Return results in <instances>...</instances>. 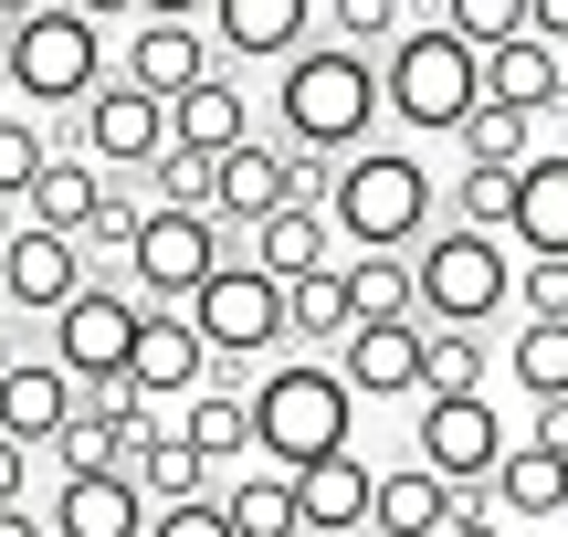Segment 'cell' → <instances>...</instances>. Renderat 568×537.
<instances>
[{
    "mask_svg": "<svg viewBox=\"0 0 568 537\" xmlns=\"http://www.w3.org/2000/svg\"><path fill=\"white\" fill-rule=\"evenodd\" d=\"M274 116H284V148L347 169L368 148V126L389 116L379 105V63H358L347 42H305V53L284 63V84H274Z\"/></svg>",
    "mask_w": 568,
    "mask_h": 537,
    "instance_id": "6da1fadb",
    "label": "cell"
},
{
    "mask_svg": "<svg viewBox=\"0 0 568 537\" xmlns=\"http://www.w3.org/2000/svg\"><path fill=\"white\" fill-rule=\"evenodd\" d=\"M347 412H358V391L337 379V358H274L253 379V454L274 475H316L347 454Z\"/></svg>",
    "mask_w": 568,
    "mask_h": 537,
    "instance_id": "7a4b0ae2",
    "label": "cell"
},
{
    "mask_svg": "<svg viewBox=\"0 0 568 537\" xmlns=\"http://www.w3.org/2000/svg\"><path fill=\"white\" fill-rule=\"evenodd\" d=\"M326 222H337V243H358V253L432 243V169L410 159V148H358V159L326 180Z\"/></svg>",
    "mask_w": 568,
    "mask_h": 537,
    "instance_id": "3957f363",
    "label": "cell"
},
{
    "mask_svg": "<svg viewBox=\"0 0 568 537\" xmlns=\"http://www.w3.org/2000/svg\"><path fill=\"white\" fill-rule=\"evenodd\" d=\"M379 105L410 126V138H464V116L485 105V63H474L464 42L443 32V11H432V21H410V32H400V53L379 63Z\"/></svg>",
    "mask_w": 568,
    "mask_h": 537,
    "instance_id": "277c9868",
    "label": "cell"
},
{
    "mask_svg": "<svg viewBox=\"0 0 568 537\" xmlns=\"http://www.w3.org/2000/svg\"><path fill=\"white\" fill-rule=\"evenodd\" d=\"M11 84L21 105H42V116H84L105 84V42H95V11H74V0H32L11 32Z\"/></svg>",
    "mask_w": 568,
    "mask_h": 537,
    "instance_id": "5b68a950",
    "label": "cell"
},
{
    "mask_svg": "<svg viewBox=\"0 0 568 537\" xmlns=\"http://www.w3.org/2000/svg\"><path fill=\"white\" fill-rule=\"evenodd\" d=\"M410 285H422V327L485 337L495 316L516 306V253L495 243V232H464V222H443L422 253H410Z\"/></svg>",
    "mask_w": 568,
    "mask_h": 537,
    "instance_id": "8992f818",
    "label": "cell"
},
{
    "mask_svg": "<svg viewBox=\"0 0 568 537\" xmlns=\"http://www.w3.org/2000/svg\"><path fill=\"white\" fill-rule=\"evenodd\" d=\"M159 148H169V105L138 95L126 74L95 84V105L53 126V159H95L105 180H148V169H159Z\"/></svg>",
    "mask_w": 568,
    "mask_h": 537,
    "instance_id": "52a82bcc",
    "label": "cell"
},
{
    "mask_svg": "<svg viewBox=\"0 0 568 537\" xmlns=\"http://www.w3.org/2000/svg\"><path fill=\"white\" fill-rule=\"evenodd\" d=\"M190 327L211 337V358H264V348H295V316H284V285L253 253H232L201 295H190Z\"/></svg>",
    "mask_w": 568,
    "mask_h": 537,
    "instance_id": "ba28073f",
    "label": "cell"
},
{
    "mask_svg": "<svg viewBox=\"0 0 568 537\" xmlns=\"http://www.w3.org/2000/svg\"><path fill=\"white\" fill-rule=\"evenodd\" d=\"M506 454H516V433H506V412L485 391L474 401H422V422H410V464H432L453 496H485Z\"/></svg>",
    "mask_w": 568,
    "mask_h": 537,
    "instance_id": "9c48e42d",
    "label": "cell"
},
{
    "mask_svg": "<svg viewBox=\"0 0 568 537\" xmlns=\"http://www.w3.org/2000/svg\"><path fill=\"white\" fill-rule=\"evenodd\" d=\"M222 264H232V232L211 222V211H148L138 253H126L138 295H148V306H180V316H190V295H201Z\"/></svg>",
    "mask_w": 568,
    "mask_h": 537,
    "instance_id": "30bf717a",
    "label": "cell"
},
{
    "mask_svg": "<svg viewBox=\"0 0 568 537\" xmlns=\"http://www.w3.org/2000/svg\"><path fill=\"white\" fill-rule=\"evenodd\" d=\"M138 327H148V306H138V295L84 285L74 306L53 316V369L74 379V391H105V379H126V369H138Z\"/></svg>",
    "mask_w": 568,
    "mask_h": 537,
    "instance_id": "8fae6325",
    "label": "cell"
},
{
    "mask_svg": "<svg viewBox=\"0 0 568 537\" xmlns=\"http://www.w3.org/2000/svg\"><path fill=\"white\" fill-rule=\"evenodd\" d=\"M95 285L84 274V243H63V232H11V253H0V295H11V316H63L74 295Z\"/></svg>",
    "mask_w": 568,
    "mask_h": 537,
    "instance_id": "7c38bea8",
    "label": "cell"
},
{
    "mask_svg": "<svg viewBox=\"0 0 568 537\" xmlns=\"http://www.w3.org/2000/svg\"><path fill=\"white\" fill-rule=\"evenodd\" d=\"M138 401L148 412H169V401H201L211 391V337L190 327L180 306H148V327H138Z\"/></svg>",
    "mask_w": 568,
    "mask_h": 537,
    "instance_id": "4fadbf2b",
    "label": "cell"
},
{
    "mask_svg": "<svg viewBox=\"0 0 568 537\" xmlns=\"http://www.w3.org/2000/svg\"><path fill=\"white\" fill-rule=\"evenodd\" d=\"M126 84L159 95V105H180L190 84H211V32H201L190 11H148L138 42H126Z\"/></svg>",
    "mask_w": 568,
    "mask_h": 537,
    "instance_id": "5bb4252c",
    "label": "cell"
},
{
    "mask_svg": "<svg viewBox=\"0 0 568 537\" xmlns=\"http://www.w3.org/2000/svg\"><path fill=\"white\" fill-rule=\"evenodd\" d=\"M84 412V391L53 369V358H0V433L32 454V443H63V422Z\"/></svg>",
    "mask_w": 568,
    "mask_h": 537,
    "instance_id": "9a60e30c",
    "label": "cell"
},
{
    "mask_svg": "<svg viewBox=\"0 0 568 537\" xmlns=\"http://www.w3.org/2000/svg\"><path fill=\"white\" fill-rule=\"evenodd\" d=\"M485 496H453L432 464H400V475H379V506H368V537H453Z\"/></svg>",
    "mask_w": 568,
    "mask_h": 537,
    "instance_id": "2e32d148",
    "label": "cell"
},
{
    "mask_svg": "<svg viewBox=\"0 0 568 537\" xmlns=\"http://www.w3.org/2000/svg\"><path fill=\"white\" fill-rule=\"evenodd\" d=\"M527 264H568V148H537L516 169V232H506Z\"/></svg>",
    "mask_w": 568,
    "mask_h": 537,
    "instance_id": "e0dca14e",
    "label": "cell"
},
{
    "mask_svg": "<svg viewBox=\"0 0 568 537\" xmlns=\"http://www.w3.org/2000/svg\"><path fill=\"white\" fill-rule=\"evenodd\" d=\"M159 506L138 496V475H63L53 496V537H148Z\"/></svg>",
    "mask_w": 568,
    "mask_h": 537,
    "instance_id": "ac0fdd59",
    "label": "cell"
},
{
    "mask_svg": "<svg viewBox=\"0 0 568 537\" xmlns=\"http://www.w3.org/2000/svg\"><path fill=\"white\" fill-rule=\"evenodd\" d=\"M211 42H222V53H243V63H295L305 42H316V11H305V0H222V11H211Z\"/></svg>",
    "mask_w": 568,
    "mask_h": 537,
    "instance_id": "d6986e66",
    "label": "cell"
},
{
    "mask_svg": "<svg viewBox=\"0 0 568 537\" xmlns=\"http://www.w3.org/2000/svg\"><path fill=\"white\" fill-rule=\"evenodd\" d=\"M337 379L358 401H422V327H358L337 348Z\"/></svg>",
    "mask_w": 568,
    "mask_h": 537,
    "instance_id": "ffe728a7",
    "label": "cell"
},
{
    "mask_svg": "<svg viewBox=\"0 0 568 537\" xmlns=\"http://www.w3.org/2000/svg\"><path fill=\"white\" fill-rule=\"evenodd\" d=\"M169 148H201V159H232V148H253V105H243V84H232V74L190 84V95L169 105Z\"/></svg>",
    "mask_w": 568,
    "mask_h": 537,
    "instance_id": "44dd1931",
    "label": "cell"
},
{
    "mask_svg": "<svg viewBox=\"0 0 568 537\" xmlns=\"http://www.w3.org/2000/svg\"><path fill=\"white\" fill-rule=\"evenodd\" d=\"M295 506H305V537H358L368 506H379V475H368L358 454L316 464V475H295Z\"/></svg>",
    "mask_w": 568,
    "mask_h": 537,
    "instance_id": "7402d4cb",
    "label": "cell"
},
{
    "mask_svg": "<svg viewBox=\"0 0 568 537\" xmlns=\"http://www.w3.org/2000/svg\"><path fill=\"white\" fill-rule=\"evenodd\" d=\"M95 211H105V169H95V159H53V169L32 180V201H21V222L84 243V232H95Z\"/></svg>",
    "mask_w": 568,
    "mask_h": 537,
    "instance_id": "603a6c76",
    "label": "cell"
},
{
    "mask_svg": "<svg viewBox=\"0 0 568 537\" xmlns=\"http://www.w3.org/2000/svg\"><path fill=\"white\" fill-rule=\"evenodd\" d=\"M485 506H495V517H516V527H548V517H568V464H558V454H537V443H516V454L495 464Z\"/></svg>",
    "mask_w": 568,
    "mask_h": 537,
    "instance_id": "cb8c5ba5",
    "label": "cell"
},
{
    "mask_svg": "<svg viewBox=\"0 0 568 537\" xmlns=\"http://www.w3.org/2000/svg\"><path fill=\"white\" fill-rule=\"evenodd\" d=\"M485 95L495 105H516V116H558L568 105V53H548V42H506V53L485 63Z\"/></svg>",
    "mask_w": 568,
    "mask_h": 537,
    "instance_id": "d4e9b609",
    "label": "cell"
},
{
    "mask_svg": "<svg viewBox=\"0 0 568 537\" xmlns=\"http://www.w3.org/2000/svg\"><path fill=\"white\" fill-rule=\"evenodd\" d=\"M253 264H264L274 285H305V274L347 264V253H337V222H326V211H274V222L253 232Z\"/></svg>",
    "mask_w": 568,
    "mask_h": 537,
    "instance_id": "484cf974",
    "label": "cell"
},
{
    "mask_svg": "<svg viewBox=\"0 0 568 537\" xmlns=\"http://www.w3.org/2000/svg\"><path fill=\"white\" fill-rule=\"evenodd\" d=\"M347 306H358V327H422L410 253H347Z\"/></svg>",
    "mask_w": 568,
    "mask_h": 537,
    "instance_id": "4316f807",
    "label": "cell"
},
{
    "mask_svg": "<svg viewBox=\"0 0 568 537\" xmlns=\"http://www.w3.org/2000/svg\"><path fill=\"white\" fill-rule=\"evenodd\" d=\"M180 443L201 464H243L253 454V391H222V379H211L201 401H180Z\"/></svg>",
    "mask_w": 568,
    "mask_h": 537,
    "instance_id": "83f0119b",
    "label": "cell"
},
{
    "mask_svg": "<svg viewBox=\"0 0 568 537\" xmlns=\"http://www.w3.org/2000/svg\"><path fill=\"white\" fill-rule=\"evenodd\" d=\"M222 517H232V537H305V506H295V475H232L222 485Z\"/></svg>",
    "mask_w": 568,
    "mask_h": 537,
    "instance_id": "f1b7e54d",
    "label": "cell"
},
{
    "mask_svg": "<svg viewBox=\"0 0 568 537\" xmlns=\"http://www.w3.org/2000/svg\"><path fill=\"white\" fill-rule=\"evenodd\" d=\"M284 316H295V348H347L358 337V306H347V264L284 285Z\"/></svg>",
    "mask_w": 568,
    "mask_h": 537,
    "instance_id": "f546056e",
    "label": "cell"
},
{
    "mask_svg": "<svg viewBox=\"0 0 568 537\" xmlns=\"http://www.w3.org/2000/svg\"><path fill=\"white\" fill-rule=\"evenodd\" d=\"M148 211H211V222H222V159H201V148H159V169H148Z\"/></svg>",
    "mask_w": 568,
    "mask_h": 537,
    "instance_id": "4dcf8cb0",
    "label": "cell"
},
{
    "mask_svg": "<svg viewBox=\"0 0 568 537\" xmlns=\"http://www.w3.org/2000/svg\"><path fill=\"white\" fill-rule=\"evenodd\" d=\"M126 475H138V496H148V506H201V496H211V464L190 454L180 433H159L138 464H126Z\"/></svg>",
    "mask_w": 568,
    "mask_h": 537,
    "instance_id": "1f68e13d",
    "label": "cell"
},
{
    "mask_svg": "<svg viewBox=\"0 0 568 537\" xmlns=\"http://www.w3.org/2000/svg\"><path fill=\"white\" fill-rule=\"evenodd\" d=\"M537 159V116H516V105H474L464 116V169H527Z\"/></svg>",
    "mask_w": 568,
    "mask_h": 537,
    "instance_id": "d6a6232c",
    "label": "cell"
},
{
    "mask_svg": "<svg viewBox=\"0 0 568 537\" xmlns=\"http://www.w3.org/2000/svg\"><path fill=\"white\" fill-rule=\"evenodd\" d=\"M485 369H495V358H485V337L422 327V391H432V401H474V391H485Z\"/></svg>",
    "mask_w": 568,
    "mask_h": 537,
    "instance_id": "836d02e7",
    "label": "cell"
},
{
    "mask_svg": "<svg viewBox=\"0 0 568 537\" xmlns=\"http://www.w3.org/2000/svg\"><path fill=\"white\" fill-rule=\"evenodd\" d=\"M443 32L464 42L474 63H495L506 42H527V0H443Z\"/></svg>",
    "mask_w": 568,
    "mask_h": 537,
    "instance_id": "e575fe53",
    "label": "cell"
},
{
    "mask_svg": "<svg viewBox=\"0 0 568 537\" xmlns=\"http://www.w3.org/2000/svg\"><path fill=\"white\" fill-rule=\"evenodd\" d=\"M326 21H337L326 42H347L358 63H389V53H400V32H410V11H400V0H337Z\"/></svg>",
    "mask_w": 568,
    "mask_h": 537,
    "instance_id": "d590c367",
    "label": "cell"
},
{
    "mask_svg": "<svg viewBox=\"0 0 568 537\" xmlns=\"http://www.w3.org/2000/svg\"><path fill=\"white\" fill-rule=\"evenodd\" d=\"M453 222L506 243L516 232V169H464V180H453Z\"/></svg>",
    "mask_w": 568,
    "mask_h": 537,
    "instance_id": "8d00e7d4",
    "label": "cell"
},
{
    "mask_svg": "<svg viewBox=\"0 0 568 537\" xmlns=\"http://www.w3.org/2000/svg\"><path fill=\"white\" fill-rule=\"evenodd\" d=\"M42 169H53V126H32V116L0 105V201H32Z\"/></svg>",
    "mask_w": 568,
    "mask_h": 537,
    "instance_id": "74e56055",
    "label": "cell"
},
{
    "mask_svg": "<svg viewBox=\"0 0 568 537\" xmlns=\"http://www.w3.org/2000/svg\"><path fill=\"white\" fill-rule=\"evenodd\" d=\"M516 391L568 401V327H516Z\"/></svg>",
    "mask_w": 568,
    "mask_h": 537,
    "instance_id": "f35d334b",
    "label": "cell"
},
{
    "mask_svg": "<svg viewBox=\"0 0 568 537\" xmlns=\"http://www.w3.org/2000/svg\"><path fill=\"white\" fill-rule=\"evenodd\" d=\"M138 232H148V201L126 180H105V211H95V232H84V253H138Z\"/></svg>",
    "mask_w": 568,
    "mask_h": 537,
    "instance_id": "ab89813d",
    "label": "cell"
},
{
    "mask_svg": "<svg viewBox=\"0 0 568 537\" xmlns=\"http://www.w3.org/2000/svg\"><path fill=\"white\" fill-rule=\"evenodd\" d=\"M516 316L527 327H568V264H516Z\"/></svg>",
    "mask_w": 568,
    "mask_h": 537,
    "instance_id": "60d3db41",
    "label": "cell"
},
{
    "mask_svg": "<svg viewBox=\"0 0 568 537\" xmlns=\"http://www.w3.org/2000/svg\"><path fill=\"white\" fill-rule=\"evenodd\" d=\"M148 537H232V517H222V496H201V506H159Z\"/></svg>",
    "mask_w": 568,
    "mask_h": 537,
    "instance_id": "b9f144b4",
    "label": "cell"
},
{
    "mask_svg": "<svg viewBox=\"0 0 568 537\" xmlns=\"http://www.w3.org/2000/svg\"><path fill=\"white\" fill-rule=\"evenodd\" d=\"M527 443H537V454H558V464H568V401H537V422H527Z\"/></svg>",
    "mask_w": 568,
    "mask_h": 537,
    "instance_id": "7bdbcfd3",
    "label": "cell"
},
{
    "mask_svg": "<svg viewBox=\"0 0 568 537\" xmlns=\"http://www.w3.org/2000/svg\"><path fill=\"white\" fill-rule=\"evenodd\" d=\"M21 475H32V454H21V443L0 433V506H21Z\"/></svg>",
    "mask_w": 568,
    "mask_h": 537,
    "instance_id": "ee69618b",
    "label": "cell"
},
{
    "mask_svg": "<svg viewBox=\"0 0 568 537\" xmlns=\"http://www.w3.org/2000/svg\"><path fill=\"white\" fill-rule=\"evenodd\" d=\"M0 537H53V527H42L32 506H0Z\"/></svg>",
    "mask_w": 568,
    "mask_h": 537,
    "instance_id": "f6af8a7d",
    "label": "cell"
},
{
    "mask_svg": "<svg viewBox=\"0 0 568 537\" xmlns=\"http://www.w3.org/2000/svg\"><path fill=\"white\" fill-rule=\"evenodd\" d=\"M453 537H506V517H495V506H474V517L453 527Z\"/></svg>",
    "mask_w": 568,
    "mask_h": 537,
    "instance_id": "bcb514c9",
    "label": "cell"
},
{
    "mask_svg": "<svg viewBox=\"0 0 568 537\" xmlns=\"http://www.w3.org/2000/svg\"><path fill=\"white\" fill-rule=\"evenodd\" d=\"M11 232H21V201H0V253H11Z\"/></svg>",
    "mask_w": 568,
    "mask_h": 537,
    "instance_id": "7dc6e473",
    "label": "cell"
},
{
    "mask_svg": "<svg viewBox=\"0 0 568 537\" xmlns=\"http://www.w3.org/2000/svg\"><path fill=\"white\" fill-rule=\"evenodd\" d=\"M0 316H11V295H0Z\"/></svg>",
    "mask_w": 568,
    "mask_h": 537,
    "instance_id": "c3c4849f",
    "label": "cell"
}]
</instances>
